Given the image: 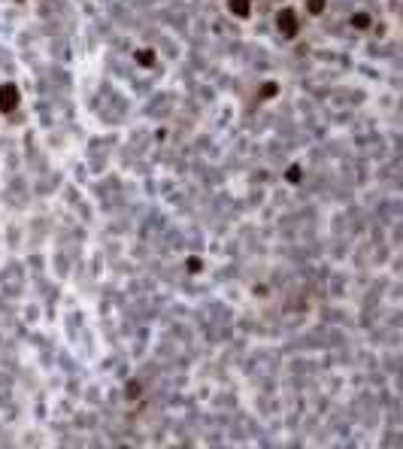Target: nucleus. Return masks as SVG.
<instances>
[{"label":"nucleus","instance_id":"1","mask_svg":"<svg viewBox=\"0 0 403 449\" xmlns=\"http://www.w3.org/2000/svg\"><path fill=\"white\" fill-rule=\"evenodd\" d=\"M18 106V88L12 85V82H6L3 88H0V109L3 112H12Z\"/></svg>","mask_w":403,"mask_h":449},{"label":"nucleus","instance_id":"2","mask_svg":"<svg viewBox=\"0 0 403 449\" xmlns=\"http://www.w3.org/2000/svg\"><path fill=\"white\" fill-rule=\"evenodd\" d=\"M276 24H279L282 36H294V33H297V15L291 12V9H282L279 18H276Z\"/></svg>","mask_w":403,"mask_h":449},{"label":"nucleus","instance_id":"3","mask_svg":"<svg viewBox=\"0 0 403 449\" xmlns=\"http://www.w3.org/2000/svg\"><path fill=\"white\" fill-rule=\"evenodd\" d=\"M231 12L240 15V18H246L249 15V0H231Z\"/></svg>","mask_w":403,"mask_h":449},{"label":"nucleus","instance_id":"4","mask_svg":"<svg viewBox=\"0 0 403 449\" xmlns=\"http://www.w3.org/2000/svg\"><path fill=\"white\" fill-rule=\"evenodd\" d=\"M352 24H355L358 30H364V27H370V15H367V12H355V15H352Z\"/></svg>","mask_w":403,"mask_h":449},{"label":"nucleus","instance_id":"5","mask_svg":"<svg viewBox=\"0 0 403 449\" xmlns=\"http://www.w3.org/2000/svg\"><path fill=\"white\" fill-rule=\"evenodd\" d=\"M136 61H139L142 67H149V64H155V55H152L149 49H142V52H136Z\"/></svg>","mask_w":403,"mask_h":449},{"label":"nucleus","instance_id":"6","mask_svg":"<svg viewBox=\"0 0 403 449\" xmlns=\"http://www.w3.org/2000/svg\"><path fill=\"white\" fill-rule=\"evenodd\" d=\"M306 6H309V12H312V15H321V12H324V0H309Z\"/></svg>","mask_w":403,"mask_h":449},{"label":"nucleus","instance_id":"7","mask_svg":"<svg viewBox=\"0 0 403 449\" xmlns=\"http://www.w3.org/2000/svg\"><path fill=\"white\" fill-rule=\"evenodd\" d=\"M276 91H279V85H276V82H267V85L261 88V97H276Z\"/></svg>","mask_w":403,"mask_h":449},{"label":"nucleus","instance_id":"8","mask_svg":"<svg viewBox=\"0 0 403 449\" xmlns=\"http://www.w3.org/2000/svg\"><path fill=\"white\" fill-rule=\"evenodd\" d=\"M188 270H191V273L200 270V258H188Z\"/></svg>","mask_w":403,"mask_h":449},{"label":"nucleus","instance_id":"9","mask_svg":"<svg viewBox=\"0 0 403 449\" xmlns=\"http://www.w3.org/2000/svg\"><path fill=\"white\" fill-rule=\"evenodd\" d=\"M288 179L297 182V179H300V167H291V170H288Z\"/></svg>","mask_w":403,"mask_h":449},{"label":"nucleus","instance_id":"10","mask_svg":"<svg viewBox=\"0 0 403 449\" xmlns=\"http://www.w3.org/2000/svg\"><path fill=\"white\" fill-rule=\"evenodd\" d=\"M134 395H139V386H136V383L128 386V398H134Z\"/></svg>","mask_w":403,"mask_h":449}]
</instances>
